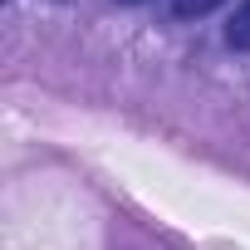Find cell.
<instances>
[{
	"label": "cell",
	"instance_id": "1",
	"mask_svg": "<svg viewBox=\"0 0 250 250\" xmlns=\"http://www.w3.org/2000/svg\"><path fill=\"white\" fill-rule=\"evenodd\" d=\"M226 44L240 49V54H250V0L235 5V15H230V25H226Z\"/></svg>",
	"mask_w": 250,
	"mask_h": 250
},
{
	"label": "cell",
	"instance_id": "2",
	"mask_svg": "<svg viewBox=\"0 0 250 250\" xmlns=\"http://www.w3.org/2000/svg\"><path fill=\"white\" fill-rule=\"evenodd\" d=\"M221 5H226V0H172V15L177 20H201V15H211Z\"/></svg>",
	"mask_w": 250,
	"mask_h": 250
},
{
	"label": "cell",
	"instance_id": "3",
	"mask_svg": "<svg viewBox=\"0 0 250 250\" xmlns=\"http://www.w3.org/2000/svg\"><path fill=\"white\" fill-rule=\"evenodd\" d=\"M118 5H138V0H118Z\"/></svg>",
	"mask_w": 250,
	"mask_h": 250
}]
</instances>
